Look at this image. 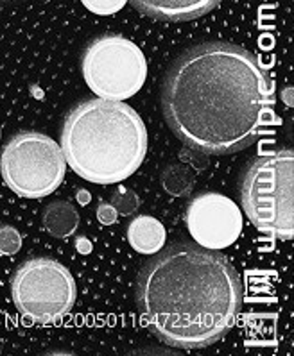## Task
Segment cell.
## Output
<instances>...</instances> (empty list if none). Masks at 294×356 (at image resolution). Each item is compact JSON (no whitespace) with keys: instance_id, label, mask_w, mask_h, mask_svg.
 I'll use <instances>...</instances> for the list:
<instances>
[{"instance_id":"52a82bcc","label":"cell","mask_w":294,"mask_h":356,"mask_svg":"<svg viewBox=\"0 0 294 356\" xmlns=\"http://www.w3.org/2000/svg\"><path fill=\"white\" fill-rule=\"evenodd\" d=\"M83 77L99 99L126 101L147 79V59L139 45L108 34L93 40L81 59Z\"/></svg>"},{"instance_id":"5bb4252c","label":"cell","mask_w":294,"mask_h":356,"mask_svg":"<svg viewBox=\"0 0 294 356\" xmlns=\"http://www.w3.org/2000/svg\"><path fill=\"white\" fill-rule=\"evenodd\" d=\"M81 2L90 13L99 15V17H111L118 13L130 0H81Z\"/></svg>"},{"instance_id":"5b68a950","label":"cell","mask_w":294,"mask_h":356,"mask_svg":"<svg viewBox=\"0 0 294 356\" xmlns=\"http://www.w3.org/2000/svg\"><path fill=\"white\" fill-rule=\"evenodd\" d=\"M0 172L11 192L24 199H42L63 183L67 161L61 147L51 136L24 131L6 143Z\"/></svg>"},{"instance_id":"7a4b0ae2","label":"cell","mask_w":294,"mask_h":356,"mask_svg":"<svg viewBox=\"0 0 294 356\" xmlns=\"http://www.w3.org/2000/svg\"><path fill=\"white\" fill-rule=\"evenodd\" d=\"M156 254L137 283L144 324L171 348L201 349L219 342L242 308L235 267L221 252L192 243H174Z\"/></svg>"},{"instance_id":"277c9868","label":"cell","mask_w":294,"mask_h":356,"mask_svg":"<svg viewBox=\"0 0 294 356\" xmlns=\"http://www.w3.org/2000/svg\"><path fill=\"white\" fill-rule=\"evenodd\" d=\"M240 204L261 233L280 240L294 236V151L258 156L240 179Z\"/></svg>"},{"instance_id":"7c38bea8","label":"cell","mask_w":294,"mask_h":356,"mask_svg":"<svg viewBox=\"0 0 294 356\" xmlns=\"http://www.w3.org/2000/svg\"><path fill=\"white\" fill-rule=\"evenodd\" d=\"M198 172L199 170L190 167L187 161L169 165L164 174H162V185H164L167 193H171L174 197H181V195H187L192 190Z\"/></svg>"},{"instance_id":"3957f363","label":"cell","mask_w":294,"mask_h":356,"mask_svg":"<svg viewBox=\"0 0 294 356\" xmlns=\"http://www.w3.org/2000/svg\"><path fill=\"white\" fill-rule=\"evenodd\" d=\"M147 127L122 101L92 99L72 108L61 129L68 167L95 185H117L139 170L147 154Z\"/></svg>"},{"instance_id":"2e32d148","label":"cell","mask_w":294,"mask_h":356,"mask_svg":"<svg viewBox=\"0 0 294 356\" xmlns=\"http://www.w3.org/2000/svg\"><path fill=\"white\" fill-rule=\"evenodd\" d=\"M118 213L117 210H115L114 204H99V208H97V220L102 224V226H111V224H115V220H117Z\"/></svg>"},{"instance_id":"8992f818","label":"cell","mask_w":294,"mask_h":356,"mask_svg":"<svg viewBox=\"0 0 294 356\" xmlns=\"http://www.w3.org/2000/svg\"><path fill=\"white\" fill-rule=\"evenodd\" d=\"M11 298L18 312L34 323H54L76 305V281L58 260L31 258L11 277Z\"/></svg>"},{"instance_id":"ba28073f","label":"cell","mask_w":294,"mask_h":356,"mask_svg":"<svg viewBox=\"0 0 294 356\" xmlns=\"http://www.w3.org/2000/svg\"><path fill=\"white\" fill-rule=\"evenodd\" d=\"M185 226L198 245L221 251L233 245L240 236L242 213L223 193H199L187 204Z\"/></svg>"},{"instance_id":"ac0fdd59","label":"cell","mask_w":294,"mask_h":356,"mask_svg":"<svg viewBox=\"0 0 294 356\" xmlns=\"http://www.w3.org/2000/svg\"><path fill=\"white\" fill-rule=\"evenodd\" d=\"M77 201H79V204H88V201H90V193L86 192V190H79V192H77Z\"/></svg>"},{"instance_id":"e0dca14e","label":"cell","mask_w":294,"mask_h":356,"mask_svg":"<svg viewBox=\"0 0 294 356\" xmlns=\"http://www.w3.org/2000/svg\"><path fill=\"white\" fill-rule=\"evenodd\" d=\"M76 249H77V252H81V254H88V252L92 251V243L84 238V236H79L76 242Z\"/></svg>"},{"instance_id":"8fae6325","label":"cell","mask_w":294,"mask_h":356,"mask_svg":"<svg viewBox=\"0 0 294 356\" xmlns=\"http://www.w3.org/2000/svg\"><path fill=\"white\" fill-rule=\"evenodd\" d=\"M42 222L49 235L56 238H67L74 235L79 226V213L76 206L67 201H54L43 210Z\"/></svg>"},{"instance_id":"4fadbf2b","label":"cell","mask_w":294,"mask_h":356,"mask_svg":"<svg viewBox=\"0 0 294 356\" xmlns=\"http://www.w3.org/2000/svg\"><path fill=\"white\" fill-rule=\"evenodd\" d=\"M111 204L115 206L118 215L130 217V215L137 213V210L140 208V199L133 190H127L126 186L118 185V188L111 195Z\"/></svg>"},{"instance_id":"6da1fadb","label":"cell","mask_w":294,"mask_h":356,"mask_svg":"<svg viewBox=\"0 0 294 356\" xmlns=\"http://www.w3.org/2000/svg\"><path fill=\"white\" fill-rule=\"evenodd\" d=\"M273 84L255 54L233 43L192 47L171 65L162 108L180 142L203 154H233L261 136Z\"/></svg>"},{"instance_id":"9a60e30c","label":"cell","mask_w":294,"mask_h":356,"mask_svg":"<svg viewBox=\"0 0 294 356\" xmlns=\"http://www.w3.org/2000/svg\"><path fill=\"white\" fill-rule=\"evenodd\" d=\"M22 248V236L15 227H0V256L17 254Z\"/></svg>"},{"instance_id":"30bf717a","label":"cell","mask_w":294,"mask_h":356,"mask_svg":"<svg viewBox=\"0 0 294 356\" xmlns=\"http://www.w3.org/2000/svg\"><path fill=\"white\" fill-rule=\"evenodd\" d=\"M126 235L131 248L144 256H153L162 251L167 238L164 224L151 215H137L127 224Z\"/></svg>"},{"instance_id":"9c48e42d","label":"cell","mask_w":294,"mask_h":356,"mask_svg":"<svg viewBox=\"0 0 294 356\" xmlns=\"http://www.w3.org/2000/svg\"><path fill=\"white\" fill-rule=\"evenodd\" d=\"M140 13L169 22H185L210 13L221 0H131Z\"/></svg>"},{"instance_id":"d6986e66","label":"cell","mask_w":294,"mask_h":356,"mask_svg":"<svg viewBox=\"0 0 294 356\" xmlns=\"http://www.w3.org/2000/svg\"><path fill=\"white\" fill-rule=\"evenodd\" d=\"M0 2H13V0H0Z\"/></svg>"}]
</instances>
